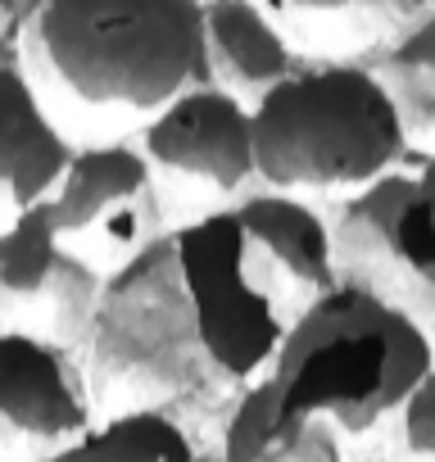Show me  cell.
I'll return each mask as SVG.
<instances>
[{
  "label": "cell",
  "mask_w": 435,
  "mask_h": 462,
  "mask_svg": "<svg viewBox=\"0 0 435 462\" xmlns=\"http://www.w3.org/2000/svg\"><path fill=\"white\" fill-rule=\"evenodd\" d=\"M14 55L73 141L132 136L204 78V0H23Z\"/></svg>",
  "instance_id": "cell-1"
},
{
  "label": "cell",
  "mask_w": 435,
  "mask_h": 462,
  "mask_svg": "<svg viewBox=\"0 0 435 462\" xmlns=\"http://www.w3.org/2000/svg\"><path fill=\"white\" fill-rule=\"evenodd\" d=\"M78 363L96 417L118 408H168L190 426L199 453H213L218 426L241 390L218 372L199 340L172 231L109 268L78 340Z\"/></svg>",
  "instance_id": "cell-2"
},
{
  "label": "cell",
  "mask_w": 435,
  "mask_h": 462,
  "mask_svg": "<svg viewBox=\"0 0 435 462\" xmlns=\"http://www.w3.org/2000/svg\"><path fill=\"white\" fill-rule=\"evenodd\" d=\"M430 367V331L372 286L340 277L286 322L268 372L295 408L327 417L340 435H372L399 421Z\"/></svg>",
  "instance_id": "cell-3"
},
{
  "label": "cell",
  "mask_w": 435,
  "mask_h": 462,
  "mask_svg": "<svg viewBox=\"0 0 435 462\" xmlns=\"http://www.w3.org/2000/svg\"><path fill=\"white\" fill-rule=\"evenodd\" d=\"M259 181L304 195H349L408 159L399 109L363 55L295 64L255 100Z\"/></svg>",
  "instance_id": "cell-4"
},
{
  "label": "cell",
  "mask_w": 435,
  "mask_h": 462,
  "mask_svg": "<svg viewBox=\"0 0 435 462\" xmlns=\"http://www.w3.org/2000/svg\"><path fill=\"white\" fill-rule=\"evenodd\" d=\"M136 141L159 177L172 226L181 217L236 204L250 186H259L255 105L213 78L168 96L136 127Z\"/></svg>",
  "instance_id": "cell-5"
},
{
  "label": "cell",
  "mask_w": 435,
  "mask_h": 462,
  "mask_svg": "<svg viewBox=\"0 0 435 462\" xmlns=\"http://www.w3.org/2000/svg\"><path fill=\"white\" fill-rule=\"evenodd\" d=\"M172 245H177L199 340L218 363V372L236 385L264 376L286 336V318L245 268L236 208L223 204V208L181 217L172 226Z\"/></svg>",
  "instance_id": "cell-6"
},
{
  "label": "cell",
  "mask_w": 435,
  "mask_h": 462,
  "mask_svg": "<svg viewBox=\"0 0 435 462\" xmlns=\"http://www.w3.org/2000/svg\"><path fill=\"white\" fill-rule=\"evenodd\" d=\"M46 213L60 241L105 273L172 231L159 177L136 132L73 141V154L46 195Z\"/></svg>",
  "instance_id": "cell-7"
},
{
  "label": "cell",
  "mask_w": 435,
  "mask_h": 462,
  "mask_svg": "<svg viewBox=\"0 0 435 462\" xmlns=\"http://www.w3.org/2000/svg\"><path fill=\"white\" fill-rule=\"evenodd\" d=\"M105 277V268L60 241L46 199L0 226V327L37 331L78 349Z\"/></svg>",
  "instance_id": "cell-8"
},
{
  "label": "cell",
  "mask_w": 435,
  "mask_h": 462,
  "mask_svg": "<svg viewBox=\"0 0 435 462\" xmlns=\"http://www.w3.org/2000/svg\"><path fill=\"white\" fill-rule=\"evenodd\" d=\"M91 421L96 403L78 349L0 327V457H64Z\"/></svg>",
  "instance_id": "cell-9"
},
{
  "label": "cell",
  "mask_w": 435,
  "mask_h": 462,
  "mask_svg": "<svg viewBox=\"0 0 435 462\" xmlns=\"http://www.w3.org/2000/svg\"><path fill=\"white\" fill-rule=\"evenodd\" d=\"M232 208L241 222L245 268L268 291V300L282 309L286 322L304 304H313L331 282H340L331 217L304 190L259 181Z\"/></svg>",
  "instance_id": "cell-10"
},
{
  "label": "cell",
  "mask_w": 435,
  "mask_h": 462,
  "mask_svg": "<svg viewBox=\"0 0 435 462\" xmlns=\"http://www.w3.org/2000/svg\"><path fill=\"white\" fill-rule=\"evenodd\" d=\"M412 172L394 168L349 195H340L336 213H331V236H336V273L345 282L372 286L376 295L394 300L399 309H408L435 340V282H421L390 245V222L408 195Z\"/></svg>",
  "instance_id": "cell-11"
},
{
  "label": "cell",
  "mask_w": 435,
  "mask_h": 462,
  "mask_svg": "<svg viewBox=\"0 0 435 462\" xmlns=\"http://www.w3.org/2000/svg\"><path fill=\"white\" fill-rule=\"evenodd\" d=\"M73 136L60 127L14 51L0 55V226L51 195Z\"/></svg>",
  "instance_id": "cell-12"
},
{
  "label": "cell",
  "mask_w": 435,
  "mask_h": 462,
  "mask_svg": "<svg viewBox=\"0 0 435 462\" xmlns=\"http://www.w3.org/2000/svg\"><path fill=\"white\" fill-rule=\"evenodd\" d=\"M213 453L223 462H331L340 457V430L286 399L273 372L245 381L218 426Z\"/></svg>",
  "instance_id": "cell-13"
},
{
  "label": "cell",
  "mask_w": 435,
  "mask_h": 462,
  "mask_svg": "<svg viewBox=\"0 0 435 462\" xmlns=\"http://www.w3.org/2000/svg\"><path fill=\"white\" fill-rule=\"evenodd\" d=\"M300 64V46L264 0H204V78L259 100Z\"/></svg>",
  "instance_id": "cell-14"
},
{
  "label": "cell",
  "mask_w": 435,
  "mask_h": 462,
  "mask_svg": "<svg viewBox=\"0 0 435 462\" xmlns=\"http://www.w3.org/2000/svg\"><path fill=\"white\" fill-rule=\"evenodd\" d=\"M264 5L300 51L367 55L435 0H264Z\"/></svg>",
  "instance_id": "cell-15"
},
{
  "label": "cell",
  "mask_w": 435,
  "mask_h": 462,
  "mask_svg": "<svg viewBox=\"0 0 435 462\" xmlns=\"http://www.w3.org/2000/svg\"><path fill=\"white\" fill-rule=\"evenodd\" d=\"M372 64L399 109L408 150L435 154V5H426L412 23H403L376 51Z\"/></svg>",
  "instance_id": "cell-16"
},
{
  "label": "cell",
  "mask_w": 435,
  "mask_h": 462,
  "mask_svg": "<svg viewBox=\"0 0 435 462\" xmlns=\"http://www.w3.org/2000/svg\"><path fill=\"white\" fill-rule=\"evenodd\" d=\"M73 453L96 457H154V462H190L199 457V439L168 408H118L100 412Z\"/></svg>",
  "instance_id": "cell-17"
},
{
  "label": "cell",
  "mask_w": 435,
  "mask_h": 462,
  "mask_svg": "<svg viewBox=\"0 0 435 462\" xmlns=\"http://www.w3.org/2000/svg\"><path fill=\"white\" fill-rule=\"evenodd\" d=\"M390 245L421 282H435V154H421V168L408 181L390 222Z\"/></svg>",
  "instance_id": "cell-18"
},
{
  "label": "cell",
  "mask_w": 435,
  "mask_h": 462,
  "mask_svg": "<svg viewBox=\"0 0 435 462\" xmlns=\"http://www.w3.org/2000/svg\"><path fill=\"white\" fill-rule=\"evenodd\" d=\"M399 435L412 453L435 457V367L421 376V385L412 390V399L399 412Z\"/></svg>",
  "instance_id": "cell-19"
},
{
  "label": "cell",
  "mask_w": 435,
  "mask_h": 462,
  "mask_svg": "<svg viewBox=\"0 0 435 462\" xmlns=\"http://www.w3.org/2000/svg\"><path fill=\"white\" fill-rule=\"evenodd\" d=\"M19 14H23V0H0V55L14 51V37H19Z\"/></svg>",
  "instance_id": "cell-20"
}]
</instances>
